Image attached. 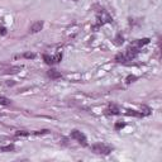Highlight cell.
I'll return each mask as SVG.
<instances>
[{
  "instance_id": "cell-12",
  "label": "cell",
  "mask_w": 162,
  "mask_h": 162,
  "mask_svg": "<svg viewBox=\"0 0 162 162\" xmlns=\"http://www.w3.org/2000/svg\"><path fill=\"white\" fill-rule=\"evenodd\" d=\"M124 42V39H123V37H122V34H117V37H115V42H114V44H117V46H120Z\"/></svg>"
},
{
  "instance_id": "cell-3",
  "label": "cell",
  "mask_w": 162,
  "mask_h": 162,
  "mask_svg": "<svg viewBox=\"0 0 162 162\" xmlns=\"http://www.w3.org/2000/svg\"><path fill=\"white\" fill-rule=\"evenodd\" d=\"M112 20H113L112 17H110L104 9L101 10V13H99L98 14V22H99V24H101V26L103 24H105V23H110Z\"/></svg>"
},
{
  "instance_id": "cell-8",
  "label": "cell",
  "mask_w": 162,
  "mask_h": 162,
  "mask_svg": "<svg viewBox=\"0 0 162 162\" xmlns=\"http://www.w3.org/2000/svg\"><path fill=\"white\" fill-rule=\"evenodd\" d=\"M106 113L108 114H113V115H117V114H119V108L117 105H110L108 109H106Z\"/></svg>"
},
{
  "instance_id": "cell-10",
  "label": "cell",
  "mask_w": 162,
  "mask_h": 162,
  "mask_svg": "<svg viewBox=\"0 0 162 162\" xmlns=\"http://www.w3.org/2000/svg\"><path fill=\"white\" fill-rule=\"evenodd\" d=\"M10 103H12V101H10L9 100V99L8 98H5V96H0V105H10Z\"/></svg>"
},
{
  "instance_id": "cell-15",
  "label": "cell",
  "mask_w": 162,
  "mask_h": 162,
  "mask_svg": "<svg viewBox=\"0 0 162 162\" xmlns=\"http://www.w3.org/2000/svg\"><path fill=\"white\" fill-rule=\"evenodd\" d=\"M136 80H137V76H134V75H129V76L125 79V82H127V84H130V82H133Z\"/></svg>"
},
{
  "instance_id": "cell-14",
  "label": "cell",
  "mask_w": 162,
  "mask_h": 162,
  "mask_svg": "<svg viewBox=\"0 0 162 162\" xmlns=\"http://www.w3.org/2000/svg\"><path fill=\"white\" fill-rule=\"evenodd\" d=\"M124 127H125V123H123V122H117L115 125H114V128H115V130H119V129L124 128Z\"/></svg>"
},
{
  "instance_id": "cell-9",
  "label": "cell",
  "mask_w": 162,
  "mask_h": 162,
  "mask_svg": "<svg viewBox=\"0 0 162 162\" xmlns=\"http://www.w3.org/2000/svg\"><path fill=\"white\" fill-rule=\"evenodd\" d=\"M115 61L118 62V63H125L127 61V57H125V53H118L115 56Z\"/></svg>"
},
{
  "instance_id": "cell-11",
  "label": "cell",
  "mask_w": 162,
  "mask_h": 162,
  "mask_svg": "<svg viewBox=\"0 0 162 162\" xmlns=\"http://www.w3.org/2000/svg\"><path fill=\"white\" fill-rule=\"evenodd\" d=\"M0 151L1 152H10V151H14V146L9 144V146H5V147H0Z\"/></svg>"
},
{
  "instance_id": "cell-5",
  "label": "cell",
  "mask_w": 162,
  "mask_h": 162,
  "mask_svg": "<svg viewBox=\"0 0 162 162\" xmlns=\"http://www.w3.org/2000/svg\"><path fill=\"white\" fill-rule=\"evenodd\" d=\"M42 28H43V22H42V20H39V22H34L32 26H30L29 32L30 33H38Z\"/></svg>"
},
{
  "instance_id": "cell-17",
  "label": "cell",
  "mask_w": 162,
  "mask_h": 162,
  "mask_svg": "<svg viewBox=\"0 0 162 162\" xmlns=\"http://www.w3.org/2000/svg\"><path fill=\"white\" fill-rule=\"evenodd\" d=\"M15 136H29V133L28 132H24V130H19V132H17L15 133Z\"/></svg>"
},
{
  "instance_id": "cell-7",
  "label": "cell",
  "mask_w": 162,
  "mask_h": 162,
  "mask_svg": "<svg viewBox=\"0 0 162 162\" xmlns=\"http://www.w3.org/2000/svg\"><path fill=\"white\" fill-rule=\"evenodd\" d=\"M47 75H48V77H51L52 80H57V79L61 77V74L57 70H50L47 72Z\"/></svg>"
},
{
  "instance_id": "cell-2",
  "label": "cell",
  "mask_w": 162,
  "mask_h": 162,
  "mask_svg": "<svg viewBox=\"0 0 162 162\" xmlns=\"http://www.w3.org/2000/svg\"><path fill=\"white\" fill-rule=\"evenodd\" d=\"M71 137L75 141H77L80 144H82V146H88V139H86V136L82 132H80V130L74 129L71 132Z\"/></svg>"
},
{
  "instance_id": "cell-4",
  "label": "cell",
  "mask_w": 162,
  "mask_h": 162,
  "mask_svg": "<svg viewBox=\"0 0 162 162\" xmlns=\"http://www.w3.org/2000/svg\"><path fill=\"white\" fill-rule=\"evenodd\" d=\"M43 60H44V62H46L47 65H53V63H57V62H60L62 60V54L58 53L54 57L48 56V54H43Z\"/></svg>"
},
{
  "instance_id": "cell-6",
  "label": "cell",
  "mask_w": 162,
  "mask_h": 162,
  "mask_svg": "<svg viewBox=\"0 0 162 162\" xmlns=\"http://www.w3.org/2000/svg\"><path fill=\"white\" fill-rule=\"evenodd\" d=\"M148 43H150V38L138 39V41H136V42L133 43V47H136V48H141V47H143L144 44H148Z\"/></svg>"
},
{
  "instance_id": "cell-18",
  "label": "cell",
  "mask_w": 162,
  "mask_h": 162,
  "mask_svg": "<svg viewBox=\"0 0 162 162\" xmlns=\"http://www.w3.org/2000/svg\"><path fill=\"white\" fill-rule=\"evenodd\" d=\"M24 57L26 58H34L36 57V54L34 53H24Z\"/></svg>"
},
{
  "instance_id": "cell-19",
  "label": "cell",
  "mask_w": 162,
  "mask_h": 162,
  "mask_svg": "<svg viewBox=\"0 0 162 162\" xmlns=\"http://www.w3.org/2000/svg\"><path fill=\"white\" fill-rule=\"evenodd\" d=\"M0 34H3V36H5V34H6V29L4 28V27H1V28H0Z\"/></svg>"
},
{
  "instance_id": "cell-16",
  "label": "cell",
  "mask_w": 162,
  "mask_h": 162,
  "mask_svg": "<svg viewBox=\"0 0 162 162\" xmlns=\"http://www.w3.org/2000/svg\"><path fill=\"white\" fill-rule=\"evenodd\" d=\"M19 70H20V67H13L10 70H8V74H17Z\"/></svg>"
},
{
  "instance_id": "cell-1",
  "label": "cell",
  "mask_w": 162,
  "mask_h": 162,
  "mask_svg": "<svg viewBox=\"0 0 162 162\" xmlns=\"http://www.w3.org/2000/svg\"><path fill=\"white\" fill-rule=\"evenodd\" d=\"M91 151L96 154H103V156H108V154L112 153L113 147L109 146V144L105 143H96L91 146Z\"/></svg>"
},
{
  "instance_id": "cell-13",
  "label": "cell",
  "mask_w": 162,
  "mask_h": 162,
  "mask_svg": "<svg viewBox=\"0 0 162 162\" xmlns=\"http://www.w3.org/2000/svg\"><path fill=\"white\" fill-rule=\"evenodd\" d=\"M127 115H133V117H143L142 113H137L136 110H130L128 109L127 110Z\"/></svg>"
}]
</instances>
